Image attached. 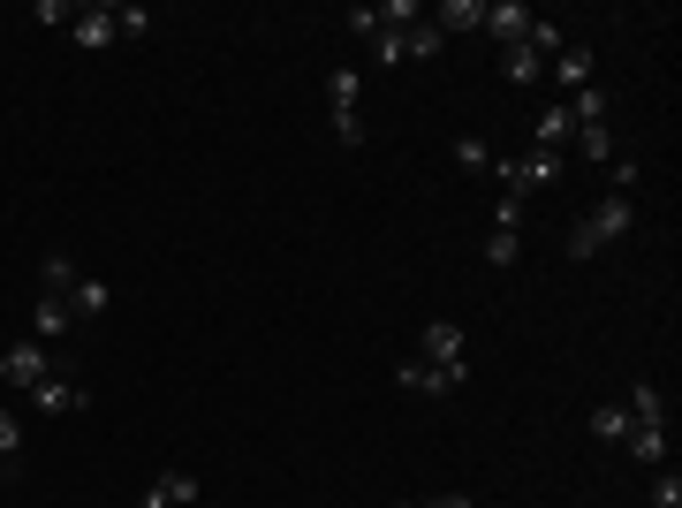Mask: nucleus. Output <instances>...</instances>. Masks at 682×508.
Segmentation results:
<instances>
[{
	"instance_id": "1",
	"label": "nucleus",
	"mask_w": 682,
	"mask_h": 508,
	"mask_svg": "<svg viewBox=\"0 0 682 508\" xmlns=\"http://www.w3.org/2000/svg\"><path fill=\"white\" fill-rule=\"evenodd\" d=\"M630 228H638V206H630V198H599V206L569 228V258H599L606 243H622Z\"/></svg>"
},
{
	"instance_id": "2",
	"label": "nucleus",
	"mask_w": 682,
	"mask_h": 508,
	"mask_svg": "<svg viewBox=\"0 0 682 508\" xmlns=\"http://www.w3.org/2000/svg\"><path fill=\"white\" fill-rule=\"evenodd\" d=\"M561 175H569V152H523V160H501V190H515V198H531V190H554Z\"/></svg>"
},
{
	"instance_id": "3",
	"label": "nucleus",
	"mask_w": 682,
	"mask_h": 508,
	"mask_svg": "<svg viewBox=\"0 0 682 508\" xmlns=\"http://www.w3.org/2000/svg\"><path fill=\"white\" fill-rule=\"evenodd\" d=\"M46 372H53L46 341H8V349H0V380H8V387H23V395H31Z\"/></svg>"
},
{
	"instance_id": "4",
	"label": "nucleus",
	"mask_w": 682,
	"mask_h": 508,
	"mask_svg": "<svg viewBox=\"0 0 682 508\" xmlns=\"http://www.w3.org/2000/svg\"><path fill=\"white\" fill-rule=\"evenodd\" d=\"M23 402H31V410H39V418H69V410H84L91 395L77 380H69V372H61V365H53V372H46L39 387H31V395H23Z\"/></svg>"
},
{
	"instance_id": "5",
	"label": "nucleus",
	"mask_w": 682,
	"mask_h": 508,
	"mask_svg": "<svg viewBox=\"0 0 682 508\" xmlns=\"http://www.w3.org/2000/svg\"><path fill=\"white\" fill-rule=\"evenodd\" d=\"M531 23H539V16H531L523 0H485V23H478V31H485L493 46H523V39H531Z\"/></svg>"
},
{
	"instance_id": "6",
	"label": "nucleus",
	"mask_w": 682,
	"mask_h": 508,
	"mask_svg": "<svg viewBox=\"0 0 682 508\" xmlns=\"http://www.w3.org/2000/svg\"><path fill=\"white\" fill-rule=\"evenodd\" d=\"M425 365H440V372H470L463 327H455V319H432V327H425Z\"/></svg>"
},
{
	"instance_id": "7",
	"label": "nucleus",
	"mask_w": 682,
	"mask_h": 508,
	"mask_svg": "<svg viewBox=\"0 0 682 508\" xmlns=\"http://www.w3.org/2000/svg\"><path fill=\"white\" fill-rule=\"evenodd\" d=\"M463 380H470V372H440V365H425V357H410V365H402V387H410V395H425V402L455 395Z\"/></svg>"
},
{
	"instance_id": "8",
	"label": "nucleus",
	"mask_w": 682,
	"mask_h": 508,
	"mask_svg": "<svg viewBox=\"0 0 682 508\" xmlns=\"http://www.w3.org/2000/svg\"><path fill=\"white\" fill-rule=\"evenodd\" d=\"M190 501H198V478H190V470H160L137 508H190Z\"/></svg>"
},
{
	"instance_id": "9",
	"label": "nucleus",
	"mask_w": 682,
	"mask_h": 508,
	"mask_svg": "<svg viewBox=\"0 0 682 508\" xmlns=\"http://www.w3.org/2000/svg\"><path fill=\"white\" fill-rule=\"evenodd\" d=\"M478 23H485V0H440V8H432V31H440V39H463Z\"/></svg>"
},
{
	"instance_id": "10",
	"label": "nucleus",
	"mask_w": 682,
	"mask_h": 508,
	"mask_svg": "<svg viewBox=\"0 0 682 508\" xmlns=\"http://www.w3.org/2000/svg\"><path fill=\"white\" fill-rule=\"evenodd\" d=\"M554 84L569 91V99H576V91L592 84V46H576V39L561 46V53H554Z\"/></svg>"
},
{
	"instance_id": "11",
	"label": "nucleus",
	"mask_w": 682,
	"mask_h": 508,
	"mask_svg": "<svg viewBox=\"0 0 682 508\" xmlns=\"http://www.w3.org/2000/svg\"><path fill=\"white\" fill-rule=\"evenodd\" d=\"M69 39H77V46H91V53H99V46H114V39H122V31H114V8H77Z\"/></svg>"
},
{
	"instance_id": "12",
	"label": "nucleus",
	"mask_w": 682,
	"mask_h": 508,
	"mask_svg": "<svg viewBox=\"0 0 682 508\" xmlns=\"http://www.w3.org/2000/svg\"><path fill=\"white\" fill-rule=\"evenodd\" d=\"M69 319H77V327H84V319H99V311H107V303H114V289H107V281H91V273H77V289H69Z\"/></svg>"
},
{
	"instance_id": "13",
	"label": "nucleus",
	"mask_w": 682,
	"mask_h": 508,
	"mask_svg": "<svg viewBox=\"0 0 682 508\" xmlns=\"http://www.w3.org/2000/svg\"><path fill=\"white\" fill-rule=\"evenodd\" d=\"M77 273H84V266H77L69 251H46L39 258V297H69V289H77Z\"/></svg>"
},
{
	"instance_id": "14",
	"label": "nucleus",
	"mask_w": 682,
	"mask_h": 508,
	"mask_svg": "<svg viewBox=\"0 0 682 508\" xmlns=\"http://www.w3.org/2000/svg\"><path fill=\"white\" fill-rule=\"evenodd\" d=\"M69 327H77V319H69V303H61V297H39V303H31V341H61Z\"/></svg>"
},
{
	"instance_id": "15",
	"label": "nucleus",
	"mask_w": 682,
	"mask_h": 508,
	"mask_svg": "<svg viewBox=\"0 0 682 508\" xmlns=\"http://www.w3.org/2000/svg\"><path fill=\"white\" fill-rule=\"evenodd\" d=\"M622 448H630L644 470H660V464H668V425H630V440H622Z\"/></svg>"
},
{
	"instance_id": "16",
	"label": "nucleus",
	"mask_w": 682,
	"mask_h": 508,
	"mask_svg": "<svg viewBox=\"0 0 682 508\" xmlns=\"http://www.w3.org/2000/svg\"><path fill=\"white\" fill-rule=\"evenodd\" d=\"M402 53H410V61H440V53H448V39L432 31V16H418V23L402 31Z\"/></svg>"
},
{
	"instance_id": "17",
	"label": "nucleus",
	"mask_w": 682,
	"mask_h": 508,
	"mask_svg": "<svg viewBox=\"0 0 682 508\" xmlns=\"http://www.w3.org/2000/svg\"><path fill=\"white\" fill-rule=\"evenodd\" d=\"M569 137H576V122H569V107H561V99H546V107H539V145H546V152H561Z\"/></svg>"
},
{
	"instance_id": "18",
	"label": "nucleus",
	"mask_w": 682,
	"mask_h": 508,
	"mask_svg": "<svg viewBox=\"0 0 682 508\" xmlns=\"http://www.w3.org/2000/svg\"><path fill=\"white\" fill-rule=\"evenodd\" d=\"M622 410H630V425H668V402H660V387H652V380L630 387V402H622Z\"/></svg>"
},
{
	"instance_id": "19",
	"label": "nucleus",
	"mask_w": 682,
	"mask_h": 508,
	"mask_svg": "<svg viewBox=\"0 0 682 508\" xmlns=\"http://www.w3.org/2000/svg\"><path fill=\"white\" fill-rule=\"evenodd\" d=\"M569 145H576V160H584V168H606V160H614V152H622V145H614V137H606V122H599V129H576V137H569Z\"/></svg>"
},
{
	"instance_id": "20",
	"label": "nucleus",
	"mask_w": 682,
	"mask_h": 508,
	"mask_svg": "<svg viewBox=\"0 0 682 508\" xmlns=\"http://www.w3.org/2000/svg\"><path fill=\"white\" fill-rule=\"evenodd\" d=\"M592 440L622 448V440H630V410H622V402H599V410H592Z\"/></svg>"
},
{
	"instance_id": "21",
	"label": "nucleus",
	"mask_w": 682,
	"mask_h": 508,
	"mask_svg": "<svg viewBox=\"0 0 682 508\" xmlns=\"http://www.w3.org/2000/svg\"><path fill=\"white\" fill-rule=\"evenodd\" d=\"M357 91H364V77H357V69H334V77H327V107H334V114H357Z\"/></svg>"
},
{
	"instance_id": "22",
	"label": "nucleus",
	"mask_w": 682,
	"mask_h": 508,
	"mask_svg": "<svg viewBox=\"0 0 682 508\" xmlns=\"http://www.w3.org/2000/svg\"><path fill=\"white\" fill-rule=\"evenodd\" d=\"M501 69H509V84H539V77H546V61H539L531 46H509V53H501Z\"/></svg>"
},
{
	"instance_id": "23",
	"label": "nucleus",
	"mask_w": 682,
	"mask_h": 508,
	"mask_svg": "<svg viewBox=\"0 0 682 508\" xmlns=\"http://www.w3.org/2000/svg\"><path fill=\"white\" fill-rule=\"evenodd\" d=\"M523 258V236L515 228H485V266H515Z\"/></svg>"
},
{
	"instance_id": "24",
	"label": "nucleus",
	"mask_w": 682,
	"mask_h": 508,
	"mask_svg": "<svg viewBox=\"0 0 682 508\" xmlns=\"http://www.w3.org/2000/svg\"><path fill=\"white\" fill-rule=\"evenodd\" d=\"M16 456H23V418H16V410H0V478L16 470Z\"/></svg>"
},
{
	"instance_id": "25",
	"label": "nucleus",
	"mask_w": 682,
	"mask_h": 508,
	"mask_svg": "<svg viewBox=\"0 0 682 508\" xmlns=\"http://www.w3.org/2000/svg\"><path fill=\"white\" fill-rule=\"evenodd\" d=\"M455 168H463V175H485V168H493L485 137H455Z\"/></svg>"
},
{
	"instance_id": "26",
	"label": "nucleus",
	"mask_w": 682,
	"mask_h": 508,
	"mask_svg": "<svg viewBox=\"0 0 682 508\" xmlns=\"http://www.w3.org/2000/svg\"><path fill=\"white\" fill-rule=\"evenodd\" d=\"M523 212H531V198L501 190V198H493V228H515V236H523Z\"/></svg>"
},
{
	"instance_id": "27",
	"label": "nucleus",
	"mask_w": 682,
	"mask_h": 508,
	"mask_svg": "<svg viewBox=\"0 0 682 508\" xmlns=\"http://www.w3.org/2000/svg\"><path fill=\"white\" fill-rule=\"evenodd\" d=\"M652 508H682V478H675V464L652 470Z\"/></svg>"
},
{
	"instance_id": "28",
	"label": "nucleus",
	"mask_w": 682,
	"mask_h": 508,
	"mask_svg": "<svg viewBox=\"0 0 682 508\" xmlns=\"http://www.w3.org/2000/svg\"><path fill=\"white\" fill-rule=\"evenodd\" d=\"M152 23H160V16H152V8H114V31H122V39H144V31H152Z\"/></svg>"
},
{
	"instance_id": "29",
	"label": "nucleus",
	"mask_w": 682,
	"mask_h": 508,
	"mask_svg": "<svg viewBox=\"0 0 682 508\" xmlns=\"http://www.w3.org/2000/svg\"><path fill=\"white\" fill-rule=\"evenodd\" d=\"M372 53H380L387 69H394V61H410V53H402V31H372Z\"/></svg>"
},
{
	"instance_id": "30",
	"label": "nucleus",
	"mask_w": 682,
	"mask_h": 508,
	"mask_svg": "<svg viewBox=\"0 0 682 508\" xmlns=\"http://www.w3.org/2000/svg\"><path fill=\"white\" fill-rule=\"evenodd\" d=\"M630 190H638V160H630V152H614V198H630Z\"/></svg>"
},
{
	"instance_id": "31",
	"label": "nucleus",
	"mask_w": 682,
	"mask_h": 508,
	"mask_svg": "<svg viewBox=\"0 0 682 508\" xmlns=\"http://www.w3.org/2000/svg\"><path fill=\"white\" fill-rule=\"evenodd\" d=\"M349 31H357V39H372V31H380V8H364V0H357V8H349Z\"/></svg>"
},
{
	"instance_id": "32",
	"label": "nucleus",
	"mask_w": 682,
	"mask_h": 508,
	"mask_svg": "<svg viewBox=\"0 0 682 508\" xmlns=\"http://www.w3.org/2000/svg\"><path fill=\"white\" fill-rule=\"evenodd\" d=\"M418 508H478L470 494H432V501H418Z\"/></svg>"
},
{
	"instance_id": "33",
	"label": "nucleus",
	"mask_w": 682,
	"mask_h": 508,
	"mask_svg": "<svg viewBox=\"0 0 682 508\" xmlns=\"http://www.w3.org/2000/svg\"><path fill=\"white\" fill-rule=\"evenodd\" d=\"M387 508H418V501H387Z\"/></svg>"
}]
</instances>
